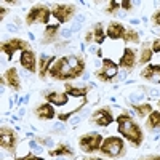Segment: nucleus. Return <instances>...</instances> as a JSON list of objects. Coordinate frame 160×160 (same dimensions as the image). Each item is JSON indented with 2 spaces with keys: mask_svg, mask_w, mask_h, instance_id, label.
<instances>
[{
  "mask_svg": "<svg viewBox=\"0 0 160 160\" xmlns=\"http://www.w3.org/2000/svg\"><path fill=\"white\" fill-rule=\"evenodd\" d=\"M85 71V59L78 55H68L61 56L53 62L50 68V77L53 80H59V82H68V80L78 78Z\"/></svg>",
  "mask_w": 160,
  "mask_h": 160,
  "instance_id": "f257e3e1",
  "label": "nucleus"
},
{
  "mask_svg": "<svg viewBox=\"0 0 160 160\" xmlns=\"http://www.w3.org/2000/svg\"><path fill=\"white\" fill-rule=\"evenodd\" d=\"M117 130L118 133L122 135L125 139H128L135 148H139L142 144L144 135H142V130L139 128V125L131 118L130 114L123 112L117 117Z\"/></svg>",
  "mask_w": 160,
  "mask_h": 160,
  "instance_id": "f03ea898",
  "label": "nucleus"
},
{
  "mask_svg": "<svg viewBox=\"0 0 160 160\" xmlns=\"http://www.w3.org/2000/svg\"><path fill=\"white\" fill-rule=\"evenodd\" d=\"M99 152L106 157L117 158V157L125 154V142L118 136H109V138H106L102 141L101 148H99Z\"/></svg>",
  "mask_w": 160,
  "mask_h": 160,
  "instance_id": "7ed1b4c3",
  "label": "nucleus"
},
{
  "mask_svg": "<svg viewBox=\"0 0 160 160\" xmlns=\"http://www.w3.org/2000/svg\"><path fill=\"white\" fill-rule=\"evenodd\" d=\"M102 141H104V138H102L101 133L90 131V133H87V135L78 138V148L85 154H93V152L99 151Z\"/></svg>",
  "mask_w": 160,
  "mask_h": 160,
  "instance_id": "20e7f679",
  "label": "nucleus"
},
{
  "mask_svg": "<svg viewBox=\"0 0 160 160\" xmlns=\"http://www.w3.org/2000/svg\"><path fill=\"white\" fill-rule=\"evenodd\" d=\"M51 16V10L47 5H35L29 10L28 16H26V24H47Z\"/></svg>",
  "mask_w": 160,
  "mask_h": 160,
  "instance_id": "39448f33",
  "label": "nucleus"
},
{
  "mask_svg": "<svg viewBox=\"0 0 160 160\" xmlns=\"http://www.w3.org/2000/svg\"><path fill=\"white\" fill-rule=\"evenodd\" d=\"M18 142H19V138L13 128L5 127V125L0 128V146H2L3 151H7L10 154H15V151L18 148Z\"/></svg>",
  "mask_w": 160,
  "mask_h": 160,
  "instance_id": "423d86ee",
  "label": "nucleus"
},
{
  "mask_svg": "<svg viewBox=\"0 0 160 160\" xmlns=\"http://www.w3.org/2000/svg\"><path fill=\"white\" fill-rule=\"evenodd\" d=\"M117 74H118V66L114 61L108 59V58H104L102 59V66H101L98 71H95L96 80L104 82V83H111L112 80L117 77Z\"/></svg>",
  "mask_w": 160,
  "mask_h": 160,
  "instance_id": "0eeeda50",
  "label": "nucleus"
},
{
  "mask_svg": "<svg viewBox=\"0 0 160 160\" xmlns=\"http://www.w3.org/2000/svg\"><path fill=\"white\" fill-rule=\"evenodd\" d=\"M51 15L55 19H58V24H66L69 22L74 15H75V7L71 3H59V5H55L51 8Z\"/></svg>",
  "mask_w": 160,
  "mask_h": 160,
  "instance_id": "6e6552de",
  "label": "nucleus"
},
{
  "mask_svg": "<svg viewBox=\"0 0 160 160\" xmlns=\"http://www.w3.org/2000/svg\"><path fill=\"white\" fill-rule=\"evenodd\" d=\"M28 48H29V43L26 42V40H22V38H10V40H7V42L2 43V51L7 55L8 61L13 59V56H15L16 51H24Z\"/></svg>",
  "mask_w": 160,
  "mask_h": 160,
  "instance_id": "1a4fd4ad",
  "label": "nucleus"
},
{
  "mask_svg": "<svg viewBox=\"0 0 160 160\" xmlns=\"http://www.w3.org/2000/svg\"><path fill=\"white\" fill-rule=\"evenodd\" d=\"M114 122V115L109 108H99L91 114V123L98 127H109Z\"/></svg>",
  "mask_w": 160,
  "mask_h": 160,
  "instance_id": "9d476101",
  "label": "nucleus"
},
{
  "mask_svg": "<svg viewBox=\"0 0 160 160\" xmlns=\"http://www.w3.org/2000/svg\"><path fill=\"white\" fill-rule=\"evenodd\" d=\"M136 64H138V59H136L135 50H131L130 47H127L123 50L122 58H120V61H118V66H120V68H123L127 72H131L133 69L136 68Z\"/></svg>",
  "mask_w": 160,
  "mask_h": 160,
  "instance_id": "9b49d317",
  "label": "nucleus"
},
{
  "mask_svg": "<svg viewBox=\"0 0 160 160\" xmlns=\"http://www.w3.org/2000/svg\"><path fill=\"white\" fill-rule=\"evenodd\" d=\"M19 62H21V66H22V68L28 71V72H32V74H34V72L37 71V58H35L34 50H31V48L21 51Z\"/></svg>",
  "mask_w": 160,
  "mask_h": 160,
  "instance_id": "f8f14e48",
  "label": "nucleus"
},
{
  "mask_svg": "<svg viewBox=\"0 0 160 160\" xmlns=\"http://www.w3.org/2000/svg\"><path fill=\"white\" fill-rule=\"evenodd\" d=\"M35 115L38 120H51L55 118L56 112H55V106L50 104V102H43V104H38L37 108L34 109Z\"/></svg>",
  "mask_w": 160,
  "mask_h": 160,
  "instance_id": "ddd939ff",
  "label": "nucleus"
},
{
  "mask_svg": "<svg viewBox=\"0 0 160 160\" xmlns=\"http://www.w3.org/2000/svg\"><path fill=\"white\" fill-rule=\"evenodd\" d=\"M3 82H7V85L13 91H19L21 90V80H19V74H18L16 68H10L3 74Z\"/></svg>",
  "mask_w": 160,
  "mask_h": 160,
  "instance_id": "4468645a",
  "label": "nucleus"
},
{
  "mask_svg": "<svg viewBox=\"0 0 160 160\" xmlns=\"http://www.w3.org/2000/svg\"><path fill=\"white\" fill-rule=\"evenodd\" d=\"M125 32H127V28L118 21H112L108 26V29H106V35H108L109 38H112V40H118V38L123 40Z\"/></svg>",
  "mask_w": 160,
  "mask_h": 160,
  "instance_id": "2eb2a0df",
  "label": "nucleus"
},
{
  "mask_svg": "<svg viewBox=\"0 0 160 160\" xmlns=\"http://www.w3.org/2000/svg\"><path fill=\"white\" fill-rule=\"evenodd\" d=\"M58 37H59V24H48L42 37V45H51L58 42Z\"/></svg>",
  "mask_w": 160,
  "mask_h": 160,
  "instance_id": "dca6fc26",
  "label": "nucleus"
},
{
  "mask_svg": "<svg viewBox=\"0 0 160 160\" xmlns=\"http://www.w3.org/2000/svg\"><path fill=\"white\" fill-rule=\"evenodd\" d=\"M141 77L149 80L152 83H160V66H148V68H144L141 71Z\"/></svg>",
  "mask_w": 160,
  "mask_h": 160,
  "instance_id": "f3484780",
  "label": "nucleus"
},
{
  "mask_svg": "<svg viewBox=\"0 0 160 160\" xmlns=\"http://www.w3.org/2000/svg\"><path fill=\"white\" fill-rule=\"evenodd\" d=\"M55 62V56H47V55H42L38 59V77L45 80L47 74L50 72V68Z\"/></svg>",
  "mask_w": 160,
  "mask_h": 160,
  "instance_id": "a211bd4d",
  "label": "nucleus"
},
{
  "mask_svg": "<svg viewBox=\"0 0 160 160\" xmlns=\"http://www.w3.org/2000/svg\"><path fill=\"white\" fill-rule=\"evenodd\" d=\"M45 98H47V102H50L53 106H64L69 101L68 93H59V91H50Z\"/></svg>",
  "mask_w": 160,
  "mask_h": 160,
  "instance_id": "6ab92c4d",
  "label": "nucleus"
},
{
  "mask_svg": "<svg viewBox=\"0 0 160 160\" xmlns=\"http://www.w3.org/2000/svg\"><path fill=\"white\" fill-rule=\"evenodd\" d=\"M64 90L68 95H71L74 98H85L87 93L90 91V87H74L71 83H64Z\"/></svg>",
  "mask_w": 160,
  "mask_h": 160,
  "instance_id": "aec40b11",
  "label": "nucleus"
},
{
  "mask_svg": "<svg viewBox=\"0 0 160 160\" xmlns=\"http://www.w3.org/2000/svg\"><path fill=\"white\" fill-rule=\"evenodd\" d=\"M48 155L50 157H72L74 155V151L69 148L68 144H58L56 149L48 151Z\"/></svg>",
  "mask_w": 160,
  "mask_h": 160,
  "instance_id": "412c9836",
  "label": "nucleus"
},
{
  "mask_svg": "<svg viewBox=\"0 0 160 160\" xmlns=\"http://www.w3.org/2000/svg\"><path fill=\"white\" fill-rule=\"evenodd\" d=\"M146 125L151 131L154 130H160V111H152L148 115V120H146Z\"/></svg>",
  "mask_w": 160,
  "mask_h": 160,
  "instance_id": "4be33fe9",
  "label": "nucleus"
},
{
  "mask_svg": "<svg viewBox=\"0 0 160 160\" xmlns=\"http://www.w3.org/2000/svg\"><path fill=\"white\" fill-rule=\"evenodd\" d=\"M93 42L95 43H98V45H101L102 42H104V38L108 37L106 35V31H104V26H102V22H98L95 28H93Z\"/></svg>",
  "mask_w": 160,
  "mask_h": 160,
  "instance_id": "5701e85b",
  "label": "nucleus"
},
{
  "mask_svg": "<svg viewBox=\"0 0 160 160\" xmlns=\"http://www.w3.org/2000/svg\"><path fill=\"white\" fill-rule=\"evenodd\" d=\"M133 111H135L138 114V117L144 118V117H148L154 109H152V106L149 102H144V104H135V108H133Z\"/></svg>",
  "mask_w": 160,
  "mask_h": 160,
  "instance_id": "b1692460",
  "label": "nucleus"
},
{
  "mask_svg": "<svg viewBox=\"0 0 160 160\" xmlns=\"http://www.w3.org/2000/svg\"><path fill=\"white\" fill-rule=\"evenodd\" d=\"M152 48L151 47H148V43H146L142 48H141V56H139V64H148L151 59H152Z\"/></svg>",
  "mask_w": 160,
  "mask_h": 160,
  "instance_id": "393cba45",
  "label": "nucleus"
},
{
  "mask_svg": "<svg viewBox=\"0 0 160 160\" xmlns=\"http://www.w3.org/2000/svg\"><path fill=\"white\" fill-rule=\"evenodd\" d=\"M125 43H139V34L133 29H127L125 37H123Z\"/></svg>",
  "mask_w": 160,
  "mask_h": 160,
  "instance_id": "a878e982",
  "label": "nucleus"
},
{
  "mask_svg": "<svg viewBox=\"0 0 160 160\" xmlns=\"http://www.w3.org/2000/svg\"><path fill=\"white\" fill-rule=\"evenodd\" d=\"M118 10H120V2H115V0H112V2H109L108 8H106V13L114 15V13H117Z\"/></svg>",
  "mask_w": 160,
  "mask_h": 160,
  "instance_id": "bb28decb",
  "label": "nucleus"
},
{
  "mask_svg": "<svg viewBox=\"0 0 160 160\" xmlns=\"http://www.w3.org/2000/svg\"><path fill=\"white\" fill-rule=\"evenodd\" d=\"M80 109H82V106H78V108H77V109H74V111H71V112H68V114H59V115H58V118L61 120V122H66V120H68V118H69V117H71L72 114H75V112H78Z\"/></svg>",
  "mask_w": 160,
  "mask_h": 160,
  "instance_id": "cd10ccee",
  "label": "nucleus"
},
{
  "mask_svg": "<svg viewBox=\"0 0 160 160\" xmlns=\"http://www.w3.org/2000/svg\"><path fill=\"white\" fill-rule=\"evenodd\" d=\"M133 5H135L133 2H120V8L125 10V11H130L133 8Z\"/></svg>",
  "mask_w": 160,
  "mask_h": 160,
  "instance_id": "c85d7f7f",
  "label": "nucleus"
},
{
  "mask_svg": "<svg viewBox=\"0 0 160 160\" xmlns=\"http://www.w3.org/2000/svg\"><path fill=\"white\" fill-rule=\"evenodd\" d=\"M151 48H152L154 53H160V38H155V40H154Z\"/></svg>",
  "mask_w": 160,
  "mask_h": 160,
  "instance_id": "c756f323",
  "label": "nucleus"
},
{
  "mask_svg": "<svg viewBox=\"0 0 160 160\" xmlns=\"http://www.w3.org/2000/svg\"><path fill=\"white\" fill-rule=\"evenodd\" d=\"M151 19H152V22H154L155 26H160V10H157V11L154 13Z\"/></svg>",
  "mask_w": 160,
  "mask_h": 160,
  "instance_id": "7c9ffc66",
  "label": "nucleus"
},
{
  "mask_svg": "<svg viewBox=\"0 0 160 160\" xmlns=\"http://www.w3.org/2000/svg\"><path fill=\"white\" fill-rule=\"evenodd\" d=\"M16 160H43L42 157H38V155H32V154H29V155H26V157H19V158H16Z\"/></svg>",
  "mask_w": 160,
  "mask_h": 160,
  "instance_id": "2f4dec72",
  "label": "nucleus"
},
{
  "mask_svg": "<svg viewBox=\"0 0 160 160\" xmlns=\"http://www.w3.org/2000/svg\"><path fill=\"white\" fill-rule=\"evenodd\" d=\"M141 98H144V96H142V93H136V95H135V93H133V95L130 96V99H131L133 102H135V101H139Z\"/></svg>",
  "mask_w": 160,
  "mask_h": 160,
  "instance_id": "473e14b6",
  "label": "nucleus"
},
{
  "mask_svg": "<svg viewBox=\"0 0 160 160\" xmlns=\"http://www.w3.org/2000/svg\"><path fill=\"white\" fill-rule=\"evenodd\" d=\"M85 42H87V43H91V42H93V32H88V34H87Z\"/></svg>",
  "mask_w": 160,
  "mask_h": 160,
  "instance_id": "72a5a7b5",
  "label": "nucleus"
},
{
  "mask_svg": "<svg viewBox=\"0 0 160 160\" xmlns=\"http://www.w3.org/2000/svg\"><path fill=\"white\" fill-rule=\"evenodd\" d=\"M7 13H8V10H7L5 7H2V10H0V19H3Z\"/></svg>",
  "mask_w": 160,
  "mask_h": 160,
  "instance_id": "f704fd0d",
  "label": "nucleus"
},
{
  "mask_svg": "<svg viewBox=\"0 0 160 160\" xmlns=\"http://www.w3.org/2000/svg\"><path fill=\"white\" fill-rule=\"evenodd\" d=\"M144 160H160V155H148Z\"/></svg>",
  "mask_w": 160,
  "mask_h": 160,
  "instance_id": "c9c22d12",
  "label": "nucleus"
},
{
  "mask_svg": "<svg viewBox=\"0 0 160 160\" xmlns=\"http://www.w3.org/2000/svg\"><path fill=\"white\" fill-rule=\"evenodd\" d=\"M31 148H32V149H37V151L40 149L38 146H37V142H35V141H31Z\"/></svg>",
  "mask_w": 160,
  "mask_h": 160,
  "instance_id": "e433bc0d",
  "label": "nucleus"
},
{
  "mask_svg": "<svg viewBox=\"0 0 160 160\" xmlns=\"http://www.w3.org/2000/svg\"><path fill=\"white\" fill-rule=\"evenodd\" d=\"M82 160H104L101 157H88V158H82Z\"/></svg>",
  "mask_w": 160,
  "mask_h": 160,
  "instance_id": "4c0bfd02",
  "label": "nucleus"
},
{
  "mask_svg": "<svg viewBox=\"0 0 160 160\" xmlns=\"http://www.w3.org/2000/svg\"><path fill=\"white\" fill-rule=\"evenodd\" d=\"M62 35H64V37H69V35H71V31H69V29L62 31Z\"/></svg>",
  "mask_w": 160,
  "mask_h": 160,
  "instance_id": "58836bf2",
  "label": "nucleus"
},
{
  "mask_svg": "<svg viewBox=\"0 0 160 160\" xmlns=\"http://www.w3.org/2000/svg\"><path fill=\"white\" fill-rule=\"evenodd\" d=\"M158 108H160V99H158Z\"/></svg>",
  "mask_w": 160,
  "mask_h": 160,
  "instance_id": "ea45409f",
  "label": "nucleus"
},
{
  "mask_svg": "<svg viewBox=\"0 0 160 160\" xmlns=\"http://www.w3.org/2000/svg\"><path fill=\"white\" fill-rule=\"evenodd\" d=\"M141 160H144V158H141Z\"/></svg>",
  "mask_w": 160,
  "mask_h": 160,
  "instance_id": "a19ab883",
  "label": "nucleus"
}]
</instances>
